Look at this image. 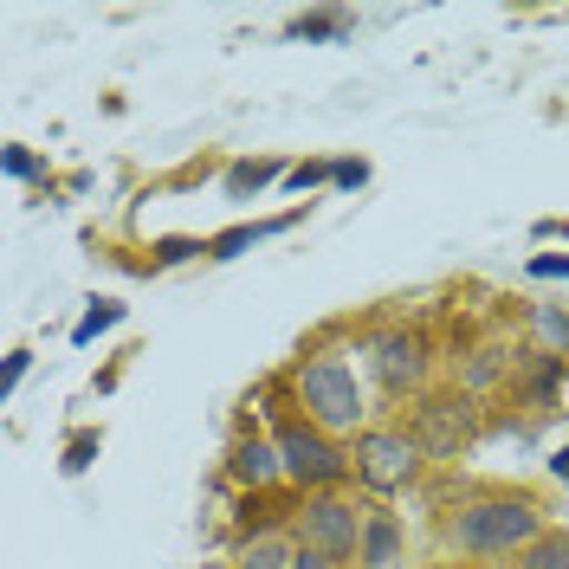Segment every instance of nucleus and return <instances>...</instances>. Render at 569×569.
Instances as JSON below:
<instances>
[{"instance_id": "obj_1", "label": "nucleus", "mask_w": 569, "mask_h": 569, "mask_svg": "<svg viewBox=\"0 0 569 569\" xmlns=\"http://www.w3.org/2000/svg\"><path fill=\"white\" fill-rule=\"evenodd\" d=\"M537 537H543V505L531 492H479L440 525V543L453 557H472V563L525 557Z\"/></svg>"}, {"instance_id": "obj_2", "label": "nucleus", "mask_w": 569, "mask_h": 569, "mask_svg": "<svg viewBox=\"0 0 569 569\" xmlns=\"http://www.w3.org/2000/svg\"><path fill=\"white\" fill-rule=\"evenodd\" d=\"M284 382H266L259 401H266V433L279 440V460H284V479H291V492H337L343 479H350V447L343 440H330L323 427H311L298 415V401H279Z\"/></svg>"}, {"instance_id": "obj_3", "label": "nucleus", "mask_w": 569, "mask_h": 569, "mask_svg": "<svg viewBox=\"0 0 569 569\" xmlns=\"http://www.w3.org/2000/svg\"><path fill=\"white\" fill-rule=\"evenodd\" d=\"M284 395L298 401V415L311 427H323L330 440H356L362 433V382H356L350 356L343 350H311L291 362V376H284Z\"/></svg>"}, {"instance_id": "obj_4", "label": "nucleus", "mask_w": 569, "mask_h": 569, "mask_svg": "<svg viewBox=\"0 0 569 569\" xmlns=\"http://www.w3.org/2000/svg\"><path fill=\"white\" fill-rule=\"evenodd\" d=\"M291 531H298V550H323V557H337V563H350L362 557V531H369V505L356 492H305L298 498V518H291Z\"/></svg>"}, {"instance_id": "obj_5", "label": "nucleus", "mask_w": 569, "mask_h": 569, "mask_svg": "<svg viewBox=\"0 0 569 569\" xmlns=\"http://www.w3.org/2000/svg\"><path fill=\"white\" fill-rule=\"evenodd\" d=\"M421 460L427 453L408 427H362L350 440V466L369 492H401V486L421 472Z\"/></svg>"}, {"instance_id": "obj_6", "label": "nucleus", "mask_w": 569, "mask_h": 569, "mask_svg": "<svg viewBox=\"0 0 569 569\" xmlns=\"http://www.w3.org/2000/svg\"><path fill=\"white\" fill-rule=\"evenodd\" d=\"M369 362H376V382L401 401V395H421L427 376H433V350H427L421 330H408V323H395L382 330L376 343H369Z\"/></svg>"}, {"instance_id": "obj_7", "label": "nucleus", "mask_w": 569, "mask_h": 569, "mask_svg": "<svg viewBox=\"0 0 569 569\" xmlns=\"http://www.w3.org/2000/svg\"><path fill=\"white\" fill-rule=\"evenodd\" d=\"M227 479H233L240 492H272V486L284 479L279 440H272L259 421H247L233 440H227Z\"/></svg>"}, {"instance_id": "obj_8", "label": "nucleus", "mask_w": 569, "mask_h": 569, "mask_svg": "<svg viewBox=\"0 0 569 569\" xmlns=\"http://www.w3.org/2000/svg\"><path fill=\"white\" fill-rule=\"evenodd\" d=\"M408 433L421 440L427 460H453L466 440H472V401H466V395H447V401H421Z\"/></svg>"}, {"instance_id": "obj_9", "label": "nucleus", "mask_w": 569, "mask_h": 569, "mask_svg": "<svg viewBox=\"0 0 569 569\" xmlns=\"http://www.w3.org/2000/svg\"><path fill=\"white\" fill-rule=\"evenodd\" d=\"M401 550H408V525H401V511L389 505H369V531H362V569H401Z\"/></svg>"}, {"instance_id": "obj_10", "label": "nucleus", "mask_w": 569, "mask_h": 569, "mask_svg": "<svg viewBox=\"0 0 569 569\" xmlns=\"http://www.w3.org/2000/svg\"><path fill=\"white\" fill-rule=\"evenodd\" d=\"M291 169H284L279 156H240V162H227V181H220V194L227 201H252V194H266L272 181H284Z\"/></svg>"}, {"instance_id": "obj_11", "label": "nucleus", "mask_w": 569, "mask_h": 569, "mask_svg": "<svg viewBox=\"0 0 569 569\" xmlns=\"http://www.w3.org/2000/svg\"><path fill=\"white\" fill-rule=\"evenodd\" d=\"M298 220V208L279 213V220H247V227H227V233H213L208 240V259H240L247 247H259V240H272V233H284Z\"/></svg>"}, {"instance_id": "obj_12", "label": "nucleus", "mask_w": 569, "mask_h": 569, "mask_svg": "<svg viewBox=\"0 0 569 569\" xmlns=\"http://www.w3.org/2000/svg\"><path fill=\"white\" fill-rule=\"evenodd\" d=\"M350 33H356V13H343V7H318V13L291 20V39H305V46H337Z\"/></svg>"}, {"instance_id": "obj_13", "label": "nucleus", "mask_w": 569, "mask_h": 569, "mask_svg": "<svg viewBox=\"0 0 569 569\" xmlns=\"http://www.w3.org/2000/svg\"><path fill=\"white\" fill-rule=\"evenodd\" d=\"M525 318H531L537 343L569 362V311H563V305H537V298H531V305H525Z\"/></svg>"}, {"instance_id": "obj_14", "label": "nucleus", "mask_w": 569, "mask_h": 569, "mask_svg": "<svg viewBox=\"0 0 569 569\" xmlns=\"http://www.w3.org/2000/svg\"><path fill=\"white\" fill-rule=\"evenodd\" d=\"M291 543H284L279 531H266V537H247L240 543V557H233V569H291Z\"/></svg>"}, {"instance_id": "obj_15", "label": "nucleus", "mask_w": 569, "mask_h": 569, "mask_svg": "<svg viewBox=\"0 0 569 569\" xmlns=\"http://www.w3.org/2000/svg\"><path fill=\"white\" fill-rule=\"evenodd\" d=\"M123 318H130V311H123L117 298H91V311H84V318L71 323V343H78V350H91V343H98L104 330H117Z\"/></svg>"}, {"instance_id": "obj_16", "label": "nucleus", "mask_w": 569, "mask_h": 569, "mask_svg": "<svg viewBox=\"0 0 569 569\" xmlns=\"http://www.w3.org/2000/svg\"><path fill=\"white\" fill-rule=\"evenodd\" d=\"M518 569H569V531H543L531 550L518 557Z\"/></svg>"}, {"instance_id": "obj_17", "label": "nucleus", "mask_w": 569, "mask_h": 569, "mask_svg": "<svg viewBox=\"0 0 569 569\" xmlns=\"http://www.w3.org/2000/svg\"><path fill=\"white\" fill-rule=\"evenodd\" d=\"M98 447H104V440H98V427H78V433L66 440V460H59V472H66V479H78V472H91V460H98Z\"/></svg>"}, {"instance_id": "obj_18", "label": "nucleus", "mask_w": 569, "mask_h": 569, "mask_svg": "<svg viewBox=\"0 0 569 569\" xmlns=\"http://www.w3.org/2000/svg\"><path fill=\"white\" fill-rule=\"evenodd\" d=\"M330 176H337V162H330V156H311V162H291L284 188H291V194H305V188H323Z\"/></svg>"}, {"instance_id": "obj_19", "label": "nucleus", "mask_w": 569, "mask_h": 569, "mask_svg": "<svg viewBox=\"0 0 569 569\" xmlns=\"http://www.w3.org/2000/svg\"><path fill=\"white\" fill-rule=\"evenodd\" d=\"M525 279H569V252H531Z\"/></svg>"}, {"instance_id": "obj_20", "label": "nucleus", "mask_w": 569, "mask_h": 569, "mask_svg": "<svg viewBox=\"0 0 569 569\" xmlns=\"http://www.w3.org/2000/svg\"><path fill=\"white\" fill-rule=\"evenodd\" d=\"M39 176V156L27 142H7V181H33Z\"/></svg>"}, {"instance_id": "obj_21", "label": "nucleus", "mask_w": 569, "mask_h": 569, "mask_svg": "<svg viewBox=\"0 0 569 569\" xmlns=\"http://www.w3.org/2000/svg\"><path fill=\"white\" fill-rule=\"evenodd\" d=\"M369 181V162L362 156H337V176H330V188H362Z\"/></svg>"}, {"instance_id": "obj_22", "label": "nucleus", "mask_w": 569, "mask_h": 569, "mask_svg": "<svg viewBox=\"0 0 569 569\" xmlns=\"http://www.w3.org/2000/svg\"><path fill=\"white\" fill-rule=\"evenodd\" d=\"M27 369H33V350H13V356H7V369H0V395L20 389V382H27Z\"/></svg>"}, {"instance_id": "obj_23", "label": "nucleus", "mask_w": 569, "mask_h": 569, "mask_svg": "<svg viewBox=\"0 0 569 569\" xmlns=\"http://www.w3.org/2000/svg\"><path fill=\"white\" fill-rule=\"evenodd\" d=\"M291 569H343V563H337V557H323V550H298Z\"/></svg>"}, {"instance_id": "obj_24", "label": "nucleus", "mask_w": 569, "mask_h": 569, "mask_svg": "<svg viewBox=\"0 0 569 569\" xmlns=\"http://www.w3.org/2000/svg\"><path fill=\"white\" fill-rule=\"evenodd\" d=\"M550 479H557V486H569V440L550 453Z\"/></svg>"}, {"instance_id": "obj_25", "label": "nucleus", "mask_w": 569, "mask_h": 569, "mask_svg": "<svg viewBox=\"0 0 569 569\" xmlns=\"http://www.w3.org/2000/svg\"><path fill=\"white\" fill-rule=\"evenodd\" d=\"M433 569H460V563H433Z\"/></svg>"}]
</instances>
